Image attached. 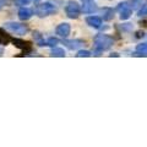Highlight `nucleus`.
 <instances>
[{"mask_svg": "<svg viewBox=\"0 0 147 147\" xmlns=\"http://www.w3.org/2000/svg\"><path fill=\"white\" fill-rule=\"evenodd\" d=\"M94 45L96 48L99 49V50H108L110 47L113 45L114 40L108 34H103V33H99L94 37Z\"/></svg>", "mask_w": 147, "mask_h": 147, "instance_id": "1", "label": "nucleus"}, {"mask_svg": "<svg viewBox=\"0 0 147 147\" xmlns=\"http://www.w3.org/2000/svg\"><path fill=\"white\" fill-rule=\"evenodd\" d=\"M57 12V7L50 3H42L36 7V13L39 17H44V16H49L52 13Z\"/></svg>", "mask_w": 147, "mask_h": 147, "instance_id": "2", "label": "nucleus"}, {"mask_svg": "<svg viewBox=\"0 0 147 147\" xmlns=\"http://www.w3.org/2000/svg\"><path fill=\"white\" fill-rule=\"evenodd\" d=\"M5 28L13 32V33L16 34H26L27 31H28V28H27V26L22 25V24H18V22H6L5 24Z\"/></svg>", "mask_w": 147, "mask_h": 147, "instance_id": "3", "label": "nucleus"}, {"mask_svg": "<svg viewBox=\"0 0 147 147\" xmlns=\"http://www.w3.org/2000/svg\"><path fill=\"white\" fill-rule=\"evenodd\" d=\"M65 12H66V15L70 18H77L80 16L81 7H80V5L76 1H72V0H71V1L67 3V5L65 7Z\"/></svg>", "mask_w": 147, "mask_h": 147, "instance_id": "4", "label": "nucleus"}, {"mask_svg": "<svg viewBox=\"0 0 147 147\" xmlns=\"http://www.w3.org/2000/svg\"><path fill=\"white\" fill-rule=\"evenodd\" d=\"M117 10L119 11V13H120L121 20H127V18L132 15V7L130 6V3H127V1L120 3L118 5Z\"/></svg>", "mask_w": 147, "mask_h": 147, "instance_id": "5", "label": "nucleus"}, {"mask_svg": "<svg viewBox=\"0 0 147 147\" xmlns=\"http://www.w3.org/2000/svg\"><path fill=\"white\" fill-rule=\"evenodd\" d=\"M70 31H71V27H70V25H69V24H66V22L60 24L57 27V34L60 36V37H64V38L70 34Z\"/></svg>", "mask_w": 147, "mask_h": 147, "instance_id": "6", "label": "nucleus"}, {"mask_svg": "<svg viewBox=\"0 0 147 147\" xmlns=\"http://www.w3.org/2000/svg\"><path fill=\"white\" fill-rule=\"evenodd\" d=\"M86 22L93 28H99L102 26V18L98 16H90L86 18Z\"/></svg>", "mask_w": 147, "mask_h": 147, "instance_id": "7", "label": "nucleus"}, {"mask_svg": "<svg viewBox=\"0 0 147 147\" xmlns=\"http://www.w3.org/2000/svg\"><path fill=\"white\" fill-rule=\"evenodd\" d=\"M12 43L16 45V47L18 48H21L22 50H25V52H30L31 50V43L28 42H25V40H22V39H12Z\"/></svg>", "mask_w": 147, "mask_h": 147, "instance_id": "8", "label": "nucleus"}, {"mask_svg": "<svg viewBox=\"0 0 147 147\" xmlns=\"http://www.w3.org/2000/svg\"><path fill=\"white\" fill-rule=\"evenodd\" d=\"M97 6H96V4L93 1H91V0H85L84 1V5H82V11L84 12H87V13H91L93 12Z\"/></svg>", "mask_w": 147, "mask_h": 147, "instance_id": "9", "label": "nucleus"}, {"mask_svg": "<svg viewBox=\"0 0 147 147\" xmlns=\"http://www.w3.org/2000/svg\"><path fill=\"white\" fill-rule=\"evenodd\" d=\"M32 10L31 9H27V7H22L20 9V11H18V17H20V20H28V18H31L32 16Z\"/></svg>", "mask_w": 147, "mask_h": 147, "instance_id": "10", "label": "nucleus"}, {"mask_svg": "<svg viewBox=\"0 0 147 147\" xmlns=\"http://www.w3.org/2000/svg\"><path fill=\"white\" fill-rule=\"evenodd\" d=\"M64 44L66 45L69 49H77L81 45H84L85 43L82 42V40H79V39H75V40H65Z\"/></svg>", "mask_w": 147, "mask_h": 147, "instance_id": "11", "label": "nucleus"}, {"mask_svg": "<svg viewBox=\"0 0 147 147\" xmlns=\"http://www.w3.org/2000/svg\"><path fill=\"white\" fill-rule=\"evenodd\" d=\"M11 42V38H10V36H9L5 31H4L3 28H0V44H4V45H6Z\"/></svg>", "mask_w": 147, "mask_h": 147, "instance_id": "12", "label": "nucleus"}, {"mask_svg": "<svg viewBox=\"0 0 147 147\" xmlns=\"http://www.w3.org/2000/svg\"><path fill=\"white\" fill-rule=\"evenodd\" d=\"M136 54L141 55V57H147V43L137 44V47H136Z\"/></svg>", "mask_w": 147, "mask_h": 147, "instance_id": "13", "label": "nucleus"}, {"mask_svg": "<svg viewBox=\"0 0 147 147\" xmlns=\"http://www.w3.org/2000/svg\"><path fill=\"white\" fill-rule=\"evenodd\" d=\"M52 57H58V58H64L65 57V52L61 48H53L52 49Z\"/></svg>", "mask_w": 147, "mask_h": 147, "instance_id": "14", "label": "nucleus"}, {"mask_svg": "<svg viewBox=\"0 0 147 147\" xmlns=\"http://www.w3.org/2000/svg\"><path fill=\"white\" fill-rule=\"evenodd\" d=\"M76 57L77 58H88V57H91V52H88V50H80V52H77Z\"/></svg>", "mask_w": 147, "mask_h": 147, "instance_id": "15", "label": "nucleus"}, {"mask_svg": "<svg viewBox=\"0 0 147 147\" xmlns=\"http://www.w3.org/2000/svg\"><path fill=\"white\" fill-rule=\"evenodd\" d=\"M139 15H140V16H147V4L142 5L141 10L139 11Z\"/></svg>", "mask_w": 147, "mask_h": 147, "instance_id": "16", "label": "nucleus"}, {"mask_svg": "<svg viewBox=\"0 0 147 147\" xmlns=\"http://www.w3.org/2000/svg\"><path fill=\"white\" fill-rule=\"evenodd\" d=\"M55 44H58V39L57 38H49L45 45H55Z\"/></svg>", "mask_w": 147, "mask_h": 147, "instance_id": "17", "label": "nucleus"}, {"mask_svg": "<svg viewBox=\"0 0 147 147\" xmlns=\"http://www.w3.org/2000/svg\"><path fill=\"white\" fill-rule=\"evenodd\" d=\"M15 3L17 5H27L30 3V0H15Z\"/></svg>", "mask_w": 147, "mask_h": 147, "instance_id": "18", "label": "nucleus"}, {"mask_svg": "<svg viewBox=\"0 0 147 147\" xmlns=\"http://www.w3.org/2000/svg\"><path fill=\"white\" fill-rule=\"evenodd\" d=\"M110 18H113V11L108 10L107 13H105V16H104V20H110Z\"/></svg>", "mask_w": 147, "mask_h": 147, "instance_id": "19", "label": "nucleus"}, {"mask_svg": "<svg viewBox=\"0 0 147 147\" xmlns=\"http://www.w3.org/2000/svg\"><path fill=\"white\" fill-rule=\"evenodd\" d=\"M6 4V0H0V10L4 7V5Z\"/></svg>", "mask_w": 147, "mask_h": 147, "instance_id": "20", "label": "nucleus"}, {"mask_svg": "<svg viewBox=\"0 0 147 147\" xmlns=\"http://www.w3.org/2000/svg\"><path fill=\"white\" fill-rule=\"evenodd\" d=\"M4 54V49L1 48V47H0V57H1V55Z\"/></svg>", "mask_w": 147, "mask_h": 147, "instance_id": "21", "label": "nucleus"}]
</instances>
